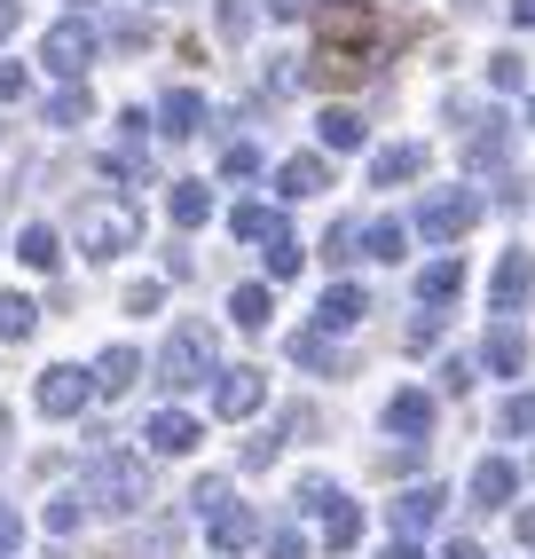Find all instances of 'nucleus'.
Returning a JSON list of instances; mask_svg holds the SVG:
<instances>
[{"label":"nucleus","instance_id":"15","mask_svg":"<svg viewBox=\"0 0 535 559\" xmlns=\"http://www.w3.org/2000/svg\"><path fill=\"white\" fill-rule=\"evenodd\" d=\"M362 316H370V292L362 284H323V308H316L323 331H355Z\"/></svg>","mask_w":535,"mask_h":559},{"label":"nucleus","instance_id":"11","mask_svg":"<svg viewBox=\"0 0 535 559\" xmlns=\"http://www.w3.org/2000/svg\"><path fill=\"white\" fill-rule=\"evenodd\" d=\"M205 528H213V551H221V559H237V551H252V544H260V520H252L245 504L205 512Z\"/></svg>","mask_w":535,"mask_h":559},{"label":"nucleus","instance_id":"41","mask_svg":"<svg viewBox=\"0 0 535 559\" xmlns=\"http://www.w3.org/2000/svg\"><path fill=\"white\" fill-rule=\"evenodd\" d=\"M24 87H32L24 63H0V103H24Z\"/></svg>","mask_w":535,"mask_h":559},{"label":"nucleus","instance_id":"4","mask_svg":"<svg viewBox=\"0 0 535 559\" xmlns=\"http://www.w3.org/2000/svg\"><path fill=\"white\" fill-rule=\"evenodd\" d=\"M95 24L87 16H56L48 24V40H40V56H48V71H63V80H87V63H95Z\"/></svg>","mask_w":535,"mask_h":559},{"label":"nucleus","instance_id":"21","mask_svg":"<svg viewBox=\"0 0 535 559\" xmlns=\"http://www.w3.org/2000/svg\"><path fill=\"white\" fill-rule=\"evenodd\" d=\"M456 292H465V260H433V269L417 276V300H426V308H449Z\"/></svg>","mask_w":535,"mask_h":559},{"label":"nucleus","instance_id":"49","mask_svg":"<svg viewBox=\"0 0 535 559\" xmlns=\"http://www.w3.org/2000/svg\"><path fill=\"white\" fill-rule=\"evenodd\" d=\"M512 528H520V544H535V512H520V520H512Z\"/></svg>","mask_w":535,"mask_h":559},{"label":"nucleus","instance_id":"51","mask_svg":"<svg viewBox=\"0 0 535 559\" xmlns=\"http://www.w3.org/2000/svg\"><path fill=\"white\" fill-rule=\"evenodd\" d=\"M0 441H9V409H0Z\"/></svg>","mask_w":535,"mask_h":559},{"label":"nucleus","instance_id":"30","mask_svg":"<svg viewBox=\"0 0 535 559\" xmlns=\"http://www.w3.org/2000/svg\"><path fill=\"white\" fill-rule=\"evenodd\" d=\"M292 355L308 362V370H338V347H331V331H323V323H316V331H299V340H292Z\"/></svg>","mask_w":535,"mask_h":559},{"label":"nucleus","instance_id":"22","mask_svg":"<svg viewBox=\"0 0 535 559\" xmlns=\"http://www.w3.org/2000/svg\"><path fill=\"white\" fill-rule=\"evenodd\" d=\"M166 213H174V229H205V213H213V190H205V181H174Z\"/></svg>","mask_w":535,"mask_h":559},{"label":"nucleus","instance_id":"13","mask_svg":"<svg viewBox=\"0 0 535 559\" xmlns=\"http://www.w3.org/2000/svg\"><path fill=\"white\" fill-rule=\"evenodd\" d=\"M527 292H535V260H527V252H504V260H496V284H488L496 316H512V308L527 300Z\"/></svg>","mask_w":535,"mask_h":559},{"label":"nucleus","instance_id":"1","mask_svg":"<svg viewBox=\"0 0 535 559\" xmlns=\"http://www.w3.org/2000/svg\"><path fill=\"white\" fill-rule=\"evenodd\" d=\"M71 237H80L87 260H119V252L142 245V213H134L127 198H87L80 221H71Z\"/></svg>","mask_w":535,"mask_h":559},{"label":"nucleus","instance_id":"28","mask_svg":"<svg viewBox=\"0 0 535 559\" xmlns=\"http://www.w3.org/2000/svg\"><path fill=\"white\" fill-rule=\"evenodd\" d=\"M87 110H95V103H87V87L71 80L63 95H48V127H87Z\"/></svg>","mask_w":535,"mask_h":559},{"label":"nucleus","instance_id":"37","mask_svg":"<svg viewBox=\"0 0 535 559\" xmlns=\"http://www.w3.org/2000/svg\"><path fill=\"white\" fill-rule=\"evenodd\" d=\"M355 245H362V229H355V221H338V229L323 237V252H331V260H355Z\"/></svg>","mask_w":535,"mask_h":559},{"label":"nucleus","instance_id":"29","mask_svg":"<svg viewBox=\"0 0 535 559\" xmlns=\"http://www.w3.org/2000/svg\"><path fill=\"white\" fill-rule=\"evenodd\" d=\"M362 245H370V260H402L409 252V229H402V221H370Z\"/></svg>","mask_w":535,"mask_h":559},{"label":"nucleus","instance_id":"35","mask_svg":"<svg viewBox=\"0 0 535 559\" xmlns=\"http://www.w3.org/2000/svg\"><path fill=\"white\" fill-rule=\"evenodd\" d=\"M221 174H228V181H252V174H260V151H252V142H228Z\"/></svg>","mask_w":535,"mask_h":559},{"label":"nucleus","instance_id":"33","mask_svg":"<svg viewBox=\"0 0 535 559\" xmlns=\"http://www.w3.org/2000/svg\"><path fill=\"white\" fill-rule=\"evenodd\" d=\"M260 245H268V276H292V269H299V245H292V229L260 237Z\"/></svg>","mask_w":535,"mask_h":559},{"label":"nucleus","instance_id":"16","mask_svg":"<svg viewBox=\"0 0 535 559\" xmlns=\"http://www.w3.org/2000/svg\"><path fill=\"white\" fill-rule=\"evenodd\" d=\"M276 190H284V198H323V190H331V158H316V151H308V158H284V166H276Z\"/></svg>","mask_w":535,"mask_h":559},{"label":"nucleus","instance_id":"23","mask_svg":"<svg viewBox=\"0 0 535 559\" xmlns=\"http://www.w3.org/2000/svg\"><path fill=\"white\" fill-rule=\"evenodd\" d=\"M512 489H520V473H512L504 457H488V465L473 473V504H488V512H496V504H512Z\"/></svg>","mask_w":535,"mask_h":559},{"label":"nucleus","instance_id":"43","mask_svg":"<svg viewBox=\"0 0 535 559\" xmlns=\"http://www.w3.org/2000/svg\"><path fill=\"white\" fill-rule=\"evenodd\" d=\"M441 386L465 394V386H473V362H465V355H449V362H441Z\"/></svg>","mask_w":535,"mask_h":559},{"label":"nucleus","instance_id":"27","mask_svg":"<svg viewBox=\"0 0 535 559\" xmlns=\"http://www.w3.org/2000/svg\"><path fill=\"white\" fill-rule=\"evenodd\" d=\"M16 260H24V269H56V260H63V252H56V229H40V221H32V229L16 237Z\"/></svg>","mask_w":535,"mask_h":559},{"label":"nucleus","instance_id":"39","mask_svg":"<svg viewBox=\"0 0 535 559\" xmlns=\"http://www.w3.org/2000/svg\"><path fill=\"white\" fill-rule=\"evenodd\" d=\"M16 544H24V520H16V504H0V559H16Z\"/></svg>","mask_w":535,"mask_h":559},{"label":"nucleus","instance_id":"44","mask_svg":"<svg viewBox=\"0 0 535 559\" xmlns=\"http://www.w3.org/2000/svg\"><path fill=\"white\" fill-rule=\"evenodd\" d=\"M189 504H198V512H221V504H228V489H221V480H198V497H189Z\"/></svg>","mask_w":535,"mask_h":559},{"label":"nucleus","instance_id":"48","mask_svg":"<svg viewBox=\"0 0 535 559\" xmlns=\"http://www.w3.org/2000/svg\"><path fill=\"white\" fill-rule=\"evenodd\" d=\"M378 559H417V544H409V536H394V544L378 551Z\"/></svg>","mask_w":535,"mask_h":559},{"label":"nucleus","instance_id":"17","mask_svg":"<svg viewBox=\"0 0 535 559\" xmlns=\"http://www.w3.org/2000/svg\"><path fill=\"white\" fill-rule=\"evenodd\" d=\"M426 174V142H394V151H378L370 158V181L378 190H394V181H417Z\"/></svg>","mask_w":535,"mask_h":559},{"label":"nucleus","instance_id":"31","mask_svg":"<svg viewBox=\"0 0 535 559\" xmlns=\"http://www.w3.org/2000/svg\"><path fill=\"white\" fill-rule=\"evenodd\" d=\"M284 229V213H268V205H237V237L260 245V237H276Z\"/></svg>","mask_w":535,"mask_h":559},{"label":"nucleus","instance_id":"9","mask_svg":"<svg viewBox=\"0 0 535 559\" xmlns=\"http://www.w3.org/2000/svg\"><path fill=\"white\" fill-rule=\"evenodd\" d=\"M260 394H268V379H260V370H245V362L213 379V409H221V418H252Z\"/></svg>","mask_w":535,"mask_h":559},{"label":"nucleus","instance_id":"12","mask_svg":"<svg viewBox=\"0 0 535 559\" xmlns=\"http://www.w3.org/2000/svg\"><path fill=\"white\" fill-rule=\"evenodd\" d=\"M198 127H205V95H198V87H166V103H158V134H166V142H189Z\"/></svg>","mask_w":535,"mask_h":559},{"label":"nucleus","instance_id":"6","mask_svg":"<svg viewBox=\"0 0 535 559\" xmlns=\"http://www.w3.org/2000/svg\"><path fill=\"white\" fill-rule=\"evenodd\" d=\"M299 504H308V512L323 520V544H331V551H347V544L362 536V512H355L347 497H338L331 480H299Z\"/></svg>","mask_w":535,"mask_h":559},{"label":"nucleus","instance_id":"52","mask_svg":"<svg viewBox=\"0 0 535 559\" xmlns=\"http://www.w3.org/2000/svg\"><path fill=\"white\" fill-rule=\"evenodd\" d=\"M527 119H535V103H527Z\"/></svg>","mask_w":535,"mask_h":559},{"label":"nucleus","instance_id":"18","mask_svg":"<svg viewBox=\"0 0 535 559\" xmlns=\"http://www.w3.org/2000/svg\"><path fill=\"white\" fill-rule=\"evenodd\" d=\"M134 379H142V355H134V347H103V362H95V394H134Z\"/></svg>","mask_w":535,"mask_h":559},{"label":"nucleus","instance_id":"5","mask_svg":"<svg viewBox=\"0 0 535 559\" xmlns=\"http://www.w3.org/2000/svg\"><path fill=\"white\" fill-rule=\"evenodd\" d=\"M32 402H40L48 418H80V409L95 402V370H80V362H56V370H40Z\"/></svg>","mask_w":535,"mask_h":559},{"label":"nucleus","instance_id":"47","mask_svg":"<svg viewBox=\"0 0 535 559\" xmlns=\"http://www.w3.org/2000/svg\"><path fill=\"white\" fill-rule=\"evenodd\" d=\"M268 9H276V16L292 24V16H308V0H268Z\"/></svg>","mask_w":535,"mask_h":559},{"label":"nucleus","instance_id":"50","mask_svg":"<svg viewBox=\"0 0 535 559\" xmlns=\"http://www.w3.org/2000/svg\"><path fill=\"white\" fill-rule=\"evenodd\" d=\"M449 559H480V544H449Z\"/></svg>","mask_w":535,"mask_h":559},{"label":"nucleus","instance_id":"7","mask_svg":"<svg viewBox=\"0 0 535 559\" xmlns=\"http://www.w3.org/2000/svg\"><path fill=\"white\" fill-rule=\"evenodd\" d=\"M480 221V198L473 190H441V198H426V213H417V229H426L433 245H456Z\"/></svg>","mask_w":535,"mask_h":559},{"label":"nucleus","instance_id":"32","mask_svg":"<svg viewBox=\"0 0 535 559\" xmlns=\"http://www.w3.org/2000/svg\"><path fill=\"white\" fill-rule=\"evenodd\" d=\"M213 24H221V40H245V32H252V0H221Z\"/></svg>","mask_w":535,"mask_h":559},{"label":"nucleus","instance_id":"20","mask_svg":"<svg viewBox=\"0 0 535 559\" xmlns=\"http://www.w3.org/2000/svg\"><path fill=\"white\" fill-rule=\"evenodd\" d=\"M496 158H504V119L480 110V119L465 127V166H496Z\"/></svg>","mask_w":535,"mask_h":559},{"label":"nucleus","instance_id":"2","mask_svg":"<svg viewBox=\"0 0 535 559\" xmlns=\"http://www.w3.org/2000/svg\"><path fill=\"white\" fill-rule=\"evenodd\" d=\"M80 497H87L95 512H142V504H150V480H142V465H134L127 450H103V457L80 473Z\"/></svg>","mask_w":535,"mask_h":559},{"label":"nucleus","instance_id":"46","mask_svg":"<svg viewBox=\"0 0 535 559\" xmlns=\"http://www.w3.org/2000/svg\"><path fill=\"white\" fill-rule=\"evenodd\" d=\"M16 9H24V0H0V40L16 32Z\"/></svg>","mask_w":535,"mask_h":559},{"label":"nucleus","instance_id":"40","mask_svg":"<svg viewBox=\"0 0 535 559\" xmlns=\"http://www.w3.org/2000/svg\"><path fill=\"white\" fill-rule=\"evenodd\" d=\"M488 80H496V87H520V56H512V48L488 56Z\"/></svg>","mask_w":535,"mask_h":559},{"label":"nucleus","instance_id":"26","mask_svg":"<svg viewBox=\"0 0 535 559\" xmlns=\"http://www.w3.org/2000/svg\"><path fill=\"white\" fill-rule=\"evenodd\" d=\"M316 134H323V151H362V119H355L347 103H338V110H323V119H316Z\"/></svg>","mask_w":535,"mask_h":559},{"label":"nucleus","instance_id":"8","mask_svg":"<svg viewBox=\"0 0 535 559\" xmlns=\"http://www.w3.org/2000/svg\"><path fill=\"white\" fill-rule=\"evenodd\" d=\"M142 441H150L158 457H189V450L205 441V426L189 418V409H150V418H142Z\"/></svg>","mask_w":535,"mask_h":559},{"label":"nucleus","instance_id":"14","mask_svg":"<svg viewBox=\"0 0 535 559\" xmlns=\"http://www.w3.org/2000/svg\"><path fill=\"white\" fill-rule=\"evenodd\" d=\"M387 426H394L402 441H426V433H433V394H426V386H402V394L387 402Z\"/></svg>","mask_w":535,"mask_h":559},{"label":"nucleus","instance_id":"38","mask_svg":"<svg viewBox=\"0 0 535 559\" xmlns=\"http://www.w3.org/2000/svg\"><path fill=\"white\" fill-rule=\"evenodd\" d=\"M268 559H308V536H299V528H276V536H268Z\"/></svg>","mask_w":535,"mask_h":559},{"label":"nucleus","instance_id":"42","mask_svg":"<svg viewBox=\"0 0 535 559\" xmlns=\"http://www.w3.org/2000/svg\"><path fill=\"white\" fill-rule=\"evenodd\" d=\"M110 40H119V48H142L150 24H142V16H119V24H110Z\"/></svg>","mask_w":535,"mask_h":559},{"label":"nucleus","instance_id":"3","mask_svg":"<svg viewBox=\"0 0 535 559\" xmlns=\"http://www.w3.org/2000/svg\"><path fill=\"white\" fill-rule=\"evenodd\" d=\"M213 362H221L213 323H181L174 340H166V355H158V386L189 394V386H205V379H213Z\"/></svg>","mask_w":535,"mask_h":559},{"label":"nucleus","instance_id":"19","mask_svg":"<svg viewBox=\"0 0 535 559\" xmlns=\"http://www.w3.org/2000/svg\"><path fill=\"white\" fill-rule=\"evenodd\" d=\"M480 362L496 370V379H520V362H527V340H520L512 323H496V331H488V347H480Z\"/></svg>","mask_w":535,"mask_h":559},{"label":"nucleus","instance_id":"25","mask_svg":"<svg viewBox=\"0 0 535 559\" xmlns=\"http://www.w3.org/2000/svg\"><path fill=\"white\" fill-rule=\"evenodd\" d=\"M32 331H40V308H32L24 292H0V340H16V347H24Z\"/></svg>","mask_w":535,"mask_h":559},{"label":"nucleus","instance_id":"45","mask_svg":"<svg viewBox=\"0 0 535 559\" xmlns=\"http://www.w3.org/2000/svg\"><path fill=\"white\" fill-rule=\"evenodd\" d=\"M512 24H520V32H535V0H512Z\"/></svg>","mask_w":535,"mask_h":559},{"label":"nucleus","instance_id":"24","mask_svg":"<svg viewBox=\"0 0 535 559\" xmlns=\"http://www.w3.org/2000/svg\"><path fill=\"white\" fill-rule=\"evenodd\" d=\"M228 316H237L245 331H260L268 316H276V292H268V284H237V292H228Z\"/></svg>","mask_w":535,"mask_h":559},{"label":"nucleus","instance_id":"10","mask_svg":"<svg viewBox=\"0 0 535 559\" xmlns=\"http://www.w3.org/2000/svg\"><path fill=\"white\" fill-rule=\"evenodd\" d=\"M441 504H449V497L433 489V480H417V489H402V497H394V536H426L433 520H441Z\"/></svg>","mask_w":535,"mask_h":559},{"label":"nucleus","instance_id":"34","mask_svg":"<svg viewBox=\"0 0 535 559\" xmlns=\"http://www.w3.org/2000/svg\"><path fill=\"white\" fill-rule=\"evenodd\" d=\"M80 512H87V497H80V489H63V497L48 504V528H56V536H71V528H80Z\"/></svg>","mask_w":535,"mask_h":559},{"label":"nucleus","instance_id":"36","mask_svg":"<svg viewBox=\"0 0 535 559\" xmlns=\"http://www.w3.org/2000/svg\"><path fill=\"white\" fill-rule=\"evenodd\" d=\"M504 433H535V394H512L504 402Z\"/></svg>","mask_w":535,"mask_h":559}]
</instances>
